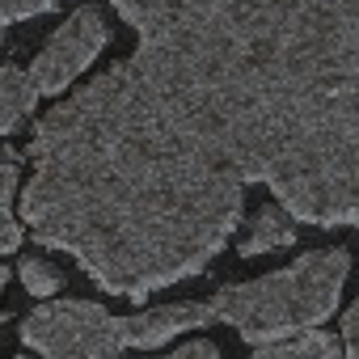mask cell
<instances>
[{
	"label": "cell",
	"instance_id": "6da1fadb",
	"mask_svg": "<svg viewBox=\"0 0 359 359\" xmlns=\"http://www.w3.org/2000/svg\"><path fill=\"white\" fill-rule=\"evenodd\" d=\"M140 34L30 135V233L110 296L191 279L245 187L359 229V0H110Z\"/></svg>",
	"mask_w": 359,
	"mask_h": 359
},
{
	"label": "cell",
	"instance_id": "7a4b0ae2",
	"mask_svg": "<svg viewBox=\"0 0 359 359\" xmlns=\"http://www.w3.org/2000/svg\"><path fill=\"white\" fill-rule=\"evenodd\" d=\"M346 275H351L346 250H313L283 271L220 287L208 304L216 321L237 330V338H245L250 346H271L304 330H317L338 309Z\"/></svg>",
	"mask_w": 359,
	"mask_h": 359
},
{
	"label": "cell",
	"instance_id": "3957f363",
	"mask_svg": "<svg viewBox=\"0 0 359 359\" xmlns=\"http://www.w3.org/2000/svg\"><path fill=\"white\" fill-rule=\"evenodd\" d=\"M22 342L43 359H123L127 317L97 300H47L22 321Z\"/></svg>",
	"mask_w": 359,
	"mask_h": 359
},
{
	"label": "cell",
	"instance_id": "277c9868",
	"mask_svg": "<svg viewBox=\"0 0 359 359\" xmlns=\"http://www.w3.org/2000/svg\"><path fill=\"white\" fill-rule=\"evenodd\" d=\"M110 43V30H106V18L97 5H81L51 39L47 47L34 55L30 64V76L39 85V93H64L97 55L102 47Z\"/></svg>",
	"mask_w": 359,
	"mask_h": 359
},
{
	"label": "cell",
	"instance_id": "5b68a950",
	"mask_svg": "<svg viewBox=\"0 0 359 359\" xmlns=\"http://www.w3.org/2000/svg\"><path fill=\"white\" fill-rule=\"evenodd\" d=\"M208 321H216V313L203 300H173V304H161V309H144V313L127 317V346L152 351V346H165L169 338L199 330Z\"/></svg>",
	"mask_w": 359,
	"mask_h": 359
},
{
	"label": "cell",
	"instance_id": "8992f818",
	"mask_svg": "<svg viewBox=\"0 0 359 359\" xmlns=\"http://www.w3.org/2000/svg\"><path fill=\"white\" fill-rule=\"evenodd\" d=\"M296 241V216L283 208V203H266L254 212V220L245 224V237L237 241V254L241 258H254V254H271V250H287Z\"/></svg>",
	"mask_w": 359,
	"mask_h": 359
},
{
	"label": "cell",
	"instance_id": "52a82bcc",
	"mask_svg": "<svg viewBox=\"0 0 359 359\" xmlns=\"http://www.w3.org/2000/svg\"><path fill=\"white\" fill-rule=\"evenodd\" d=\"M34 102H39V85L30 72H22L13 60L0 68V131L13 135L30 114H34Z\"/></svg>",
	"mask_w": 359,
	"mask_h": 359
},
{
	"label": "cell",
	"instance_id": "ba28073f",
	"mask_svg": "<svg viewBox=\"0 0 359 359\" xmlns=\"http://www.w3.org/2000/svg\"><path fill=\"white\" fill-rule=\"evenodd\" d=\"M0 250L5 254H18L22 245V216H18V195H22V152L18 148H5L0 152Z\"/></svg>",
	"mask_w": 359,
	"mask_h": 359
},
{
	"label": "cell",
	"instance_id": "9c48e42d",
	"mask_svg": "<svg viewBox=\"0 0 359 359\" xmlns=\"http://www.w3.org/2000/svg\"><path fill=\"white\" fill-rule=\"evenodd\" d=\"M250 359H342V346L334 334L325 330H304L287 342H271V346H254Z\"/></svg>",
	"mask_w": 359,
	"mask_h": 359
},
{
	"label": "cell",
	"instance_id": "30bf717a",
	"mask_svg": "<svg viewBox=\"0 0 359 359\" xmlns=\"http://www.w3.org/2000/svg\"><path fill=\"white\" fill-rule=\"evenodd\" d=\"M18 279H22V287H26L34 300H51V296L64 287V275H60L47 258H22Z\"/></svg>",
	"mask_w": 359,
	"mask_h": 359
},
{
	"label": "cell",
	"instance_id": "8fae6325",
	"mask_svg": "<svg viewBox=\"0 0 359 359\" xmlns=\"http://www.w3.org/2000/svg\"><path fill=\"white\" fill-rule=\"evenodd\" d=\"M55 5H64V0H5V5H0V18H5V26H18L26 18L51 13Z\"/></svg>",
	"mask_w": 359,
	"mask_h": 359
},
{
	"label": "cell",
	"instance_id": "7c38bea8",
	"mask_svg": "<svg viewBox=\"0 0 359 359\" xmlns=\"http://www.w3.org/2000/svg\"><path fill=\"white\" fill-rule=\"evenodd\" d=\"M338 338H342V359H359V300L342 313V321H338Z\"/></svg>",
	"mask_w": 359,
	"mask_h": 359
},
{
	"label": "cell",
	"instance_id": "4fadbf2b",
	"mask_svg": "<svg viewBox=\"0 0 359 359\" xmlns=\"http://www.w3.org/2000/svg\"><path fill=\"white\" fill-rule=\"evenodd\" d=\"M165 359H220V351L208 342V338H195V342H187V346H177V351H169Z\"/></svg>",
	"mask_w": 359,
	"mask_h": 359
},
{
	"label": "cell",
	"instance_id": "5bb4252c",
	"mask_svg": "<svg viewBox=\"0 0 359 359\" xmlns=\"http://www.w3.org/2000/svg\"><path fill=\"white\" fill-rule=\"evenodd\" d=\"M18 359H30V355H18Z\"/></svg>",
	"mask_w": 359,
	"mask_h": 359
}]
</instances>
